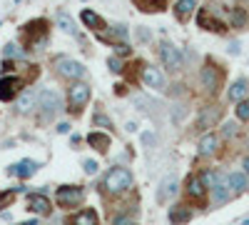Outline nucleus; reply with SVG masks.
Segmentation results:
<instances>
[{"mask_svg":"<svg viewBox=\"0 0 249 225\" xmlns=\"http://www.w3.org/2000/svg\"><path fill=\"white\" fill-rule=\"evenodd\" d=\"M230 25L232 28H244L247 25V10L244 8H232L230 10Z\"/></svg>","mask_w":249,"mask_h":225,"instance_id":"30","label":"nucleus"},{"mask_svg":"<svg viewBox=\"0 0 249 225\" xmlns=\"http://www.w3.org/2000/svg\"><path fill=\"white\" fill-rule=\"evenodd\" d=\"M219 118H222V108H217V105H207V108H202L199 115H197V130L207 133L210 128L217 125Z\"/></svg>","mask_w":249,"mask_h":225,"instance_id":"10","label":"nucleus"},{"mask_svg":"<svg viewBox=\"0 0 249 225\" xmlns=\"http://www.w3.org/2000/svg\"><path fill=\"white\" fill-rule=\"evenodd\" d=\"M23 33L28 35L30 45H37V50L48 43V20L37 18V20H30V23L23 25Z\"/></svg>","mask_w":249,"mask_h":225,"instance_id":"6","label":"nucleus"},{"mask_svg":"<svg viewBox=\"0 0 249 225\" xmlns=\"http://www.w3.org/2000/svg\"><path fill=\"white\" fill-rule=\"evenodd\" d=\"M127 38H130L127 25H112L107 30V35H102V40H107V43H124Z\"/></svg>","mask_w":249,"mask_h":225,"instance_id":"26","label":"nucleus"},{"mask_svg":"<svg viewBox=\"0 0 249 225\" xmlns=\"http://www.w3.org/2000/svg\"><path fill=\"white\" fill-rule=\"evenodd\" d=\"M195 8H197V0H177V5H175V15H177V20H190V15L195 13Z\"/></svg>","mask_w":249,"mask_h":225,"instance_id":"24","label":"nucleus"},{"mask_svg":"<svg viewBox=\"0 0 249 225\" xmlns=\"http://www.w3.org/2000/svg\"><path fill=\"white\" fill-rule=\"evenodd\" d=\"M20 225H37V220H30V223H20Z\"/></svg>","mask_w":249,"mask_h":225,"instance_id":"46","label":"nucleus"},{"mask_svg":"<svg viewBox=\"0 0 249 225\" xmlns=\"http://www.w3.org/2000/svg\"><path fill=\"white\" fill-rule=\"evenodd\" d=\"M124 128H127L130 133H135V130H137V123H127V125H124Z\"/></svg>","mask_w":249,"mask_h":225,"instance_id":"45","label":"nucleus"},{"mask_svg":"<svg viewBox=\"0 0 249 225\" xmlns=\"http://www.w3.org/2000/svg\"><path fill=\"white\" fill-rule=\"evenodd\" d=\"M137 38L142 40V43H147V40H152V33H147L144 28H137Z\"/></svg>","mask_w":249,"mask_h":225,"instance_id":"40","label":"nucleus"},{"mask_svg":"<svg viewBox=\"0 0 249 225\" xmlns=\"http://www.w3.org/2000/svg\"><path fill=\"white\" fill-rule=\"evenodd\" d=\"M247 95H249V80H244V78L234 80V83L230 85V90H227V98H230L232 103H239V100H244Z\"/></svg>","mask_w":249,"mask_h":225,"instance_id":"18","label":"nucleus"},{"mask_svg":"<svg viewBox=\"0 0 249 225\" xmlns=\"http://www.w3.org/2000/svg\"><path fill=\"white\" fill-rule=\"evenodd\" d=\"M23 85H25L23 78H18V75H10V78H8V75H3V78H0V100H3V103H10V100H15Z\"/></svg>","mask_w":249,"mask_h":225,"instance_id":"9","label":"nucleus"},{"mask_svg":"<svg viewBox=\"0 0 249 225\" xmlns=\"http://www.w3.org/2000/svg\"><path fill=\"white\" fill-rule=\"evenodd\" d=\"M219 150V135L217 133H204L202 135V140H199V155L202 158H207V155H214Z\"/></svg>","mask_w":249,"mask_h":225,"instance_id":"17","label":"nucleus"},{"mask_svg":"<svg viewBox=\"0 0 249 225\" xmlns=\"http://www.w3.org/2000/svg\"><path fill=\"white\" fill-rule=\"evenodd\" d=\"M227 185H230L234 193H244L249 188V175L244 170H234V173L227 175Z\"/></svg>","mask_w":249,"mask_h":225,"instance_id":"19","label":"nucleus"},{"mask_svg":"<svg viewBox=\"0 0 249 225\" xmlns=\"http://www.w3.org/2000/svg\"><path fill=\"white\" fill-rule=\"evenodd\" d=\"M142 143H144V145H155L157 135H155V133H142Z\"/></svg>","mask_w":249,"mask_h":225,"instance_id":"39","label":"nucleus"},{"mask_svg":"<svg viewBox=\"0 0 249 225\" xmlns=\"http://www.w3.org/2000/svg\"><path fill=\"white\" fill-rule=\"evenodd\" d=\"M187 198L190 200H204V195H207V185H204V180H202V175H190L187 178Z\"/></svg>","mask_w":249,"mask_h":225,"instance_id":"14","label":"nucleus"},{"mask_svg":"<svg viewBox=\"0 0 249 225\" xmlns=\"http://www.w3.org/2000/svg\"><path fill=\"white\" fill-rule=\"evenodd\" d=\"M112 50H115L117 58H127V55H132V48H130L127 43H112Z\"/></svg>","mask_w":249,"mask_h":225,"instance_id":"34","label":"nucleus"},{"mask_svg":"<svg viewBox=\"0 0 249 225\" xmlns=\"http://www.w3.org/2000/svg\"><path fill=\"white\" fill-rule=\"evenodd\" d=\"M88 145L95 148L97 153H107L110 145H112V138L102 130H92V133H88Z\"/></svg>","mask_w":249,"mask_h":225,"instance_id":"15","label":"nucleus"},{"mask_svg":"<svg viewBox=\"0 0 249 225\" xmlns=\"http://www.w3.org/2000/svg\"><path fill=\"white\" fill-rule=\"evenodd\" d=\"M57 133H60V135H68V133H70V123H60Z\"/></svg>","mask_w":249,"mask_h":225,"instance_id":"42","label":"nucleus"},{"mask_svg":"<svg viewBox=\"0 0 249 225\" xmlns=\"http://www.w3.org/2000/svg\"><path fill=\"white\" fill-rule=\"evenodd\" d=\"M142 13H162L167 8V0H132Z\"/></svg>","mask_w":249,"mask_h":225,"instance_id":"27","label":"nucleus"},{"mask_svg":"<svg viewBox=\"0 0 249 225\" xmlns=\"http://www.w3.org/2000/svg\"><path fill=\"white\" fill-rule=\"evenodd\" d=\"M192 220V210L187 208V205H172L170 208V223L172 225H184V223H190Z\"/></svg>","mask_w":249,"mask_h":225,"instance_id":"22","label":"nucleus"},{"mask_svg":"<svg viewBox=\"0 0 249 225\" xmlns=\"http://www.w3.org/2000/svg\"><path fill=\"white\" fill-rule=\"evenodd\" d=\"M55 23H57V28H60V30H65V33H70V35H77V30H75V20H72L65 10H57Z\"/></svg>","mask_w":249,"mask_h":225,"instance_id":"28","label":"nucleus"},{"mask_svg":"<svg viewBox=\"0 0 249 225\" xmlns=\"http://www.w3.org/2000/svg\"><path fill=\"white\" fill-rule=\"evenodd\" d=\"M242 168H244V173H247V175H249V155H247V158H244V160H242Z\"/></svg>","mask_w":249,"mask_h":225,"instance_id":"44","label":"nucleus"},{"mask_svg":"<svg viewBox=\"0 0 249 225\" xmlns=\"http://www.w3.org/2000/svg\"><path fill=\"white\" fill-rule=\"evenodd\" d=\"M82 170H85L88 175H95V173L100 170V165H97V160H90V158H85V160H82Z\"/></svg>","mask_w":249,"mask_h":225,"instance_id":"36","label":"nucleus"},{"mask_svg":"<svg viewBox=\"0 0 249 225\" xmlns=\"http://www.w3.org/2000/svg\"><path fill=\"white\" fill-rule=\"evenodd\" d=\"M199 85L204 93L214 95L219 88H222V70L214 65V63H207L202 70H199Z\"/></svg>","mask_w":249,"mask_h":225,"instance_id":"5","label":"nucleus"},{"mask_svg":"<svg viewBox=\"0 0 249 225\" xmlns=\"http://www.w3.org/2000/svg\"><path fill=\"white\" fill-rule=\"evenodd\" d=\"M210 193H212V198H214V203L217 205H222V203H227L230 200V195H232V188L227 185V178L224 180H219L214 188H210Z\"/></svg>","mask_w":249,"mask_h":225,"instance_id":"25","label":"nucleus"},{"mask_svg":"<svg viewBox=\"0 0 249 225\" xmlns=\"http://www.w3.org/2000/svg\"><path fill=\"white\" fill-rule=\"evenodd\" d=\"M197 23H199V28L212 30V33H224V30H227V25L222 23V20H217V18L210 13V5H207V8H199V13H197Z\"/></svg>","mask_w":249,"mask_h":225,"instance_id":"12","label":"nucleus"},{"mask_svg":"<svg viewBox=\"0 0 249 225\" xmlns=\"http://www.w3.org/2000/svg\"><path fill=\"white\" fill-rule=\"evenodd\" d=\"M175 193H177V180H175V178H164L162 185H160V193H157V200L164 203V200H167V195L172 198Z\"/></svg>","mask_w":249,"mask_h":225,"instance_id":"29","label":"nucleus"},{"mask_svg":"<svg viewBox=\"0 0 249 225\" xmlns=\"http://www.w3.org/2000/svg\"><path fill=\"white\" fill-rule=\"evenodd\" d=\"M107 68H110V73H115V75H120V73H122V60H120L117 55H112V58H107Z\"/></svg>","mask_w":249,"mask_h":225,"instance_id":"35","label":"nucleus"},{"mask_svg":"<svg viewBox=\"0 0 249 225\" xmlns=\"http://www.w3.org/2000/svg\"><path fill=\"white\" fill-rule=\"evenodd\" d=\"M68 225H97V213L92 208H85L68 218Z\"/></svg>","mask_w":249,"mask_h":225,"instance_id":"21","label":"nucleus"},{"mask_svg":"<svg viewBox=\"0 0 249 225\" xmlns=\"http://www.w3.org/2000/svg\"><path fill=\"white\" fill-rule=\"evenodd\" d=\"M132 183H135V178H132V173L127 168H112L105 175V180H102V185H105V190L110 195H120L124 190H130Z\"/></svg>","mask_w":249,"mask_h":225,"instance_id":"1","label":"nucleus"},{"mask_svg":"<svg viewBox=\"0 0 249 225\" xmlns=\"http://www.w3.org/2000/svg\"><path fill=\"white\" fill-rule=\"evenodd\" d=\"M140 78H142V83L147 85V88H152V90H164V75L160 73V68H155V65H142Z\"/></svg>","mask_w":249,"mask_h":225,"instance_id":"11","label":"nucleus"},{"mask_svg":"<svg viewBox=\"0 0 249 225\" xmlns=\"http://www.w3.org/2000/svg\"><path fill=\"white\" fill-rule=\"evenodd\" d=\"M242 225H249V220H244V223H242Z\"/></svg>","mask_w":249,"mask_h":225,"instance_id":"47","label":"nucleus"},{"mask_svg":"<svg viewBox=\"0 0 249 225\" xmlns=\"http://www.w3.org/2000/svg\"><path fill=\"white\" fill-rule=\"evenodd\" d=\"M234 113H237V120H242V123H247V120H249V100H247V98L237 103Z\"/></svg>","mask_w":249,"mask_h":225,"instance_id":"32","label":"nucleus"},{"mask_svg":"<svg viewBox=\"0 0 249 225\" xmlns=\"http://www.w3.org/2000/svg\"><path fill=\"white\" fill-rule=\"evenodd\" d=\"M37 108H43V115L45 118H55V113L62 110V98L57 90H40L37 95Z\"/></svg>","mask_w":249,"mask_h":225,"instance_id":"8","label":"nucleus"},{"mask_svg":"<svg viewBox=\"0 0 249 225\" xmlns=\"http://www.w3.org/2000/svg\"><path fill=\"white\" fill-rule=\"evenodd\" d=\"M112 225H137L132 218H127V215H117L115 220H112Z\"/></svg>","mask_w":249,"mask_h":225,"instance_id":"38","label":"nucleus"},{"mask_svg":"<svg viewBox=\"0 0 249 225\" xmlns=\"http://www.w3.org/2000/svg\"><path fill=\"white\" fill-rule=\"evenodd\" d=\"M82 200H85V188L80 185H62L55 193V203L60 208H77Z\"/></svg>","mask_w":249,"mask_h":225,"instance_id":"4","label":"nucleus"},{"mask_svg":"<svg viewBox=\"0 0 249 225\" xmlns=\"http://www.w3.org/2000/svg\"><path fill=\"white\" fill-rule=\"evenodd\" d=\"M234 135H237V123H224V125H222V138L230 140Z\"/></svg>","mask_w":249,"mask_h":225,"instance_id":"37","label":"nucleus"},{"mask_svg":"<svg viewBox=\"0 0 249 225\" xmlns=\"http://www.w3.org/2000/svg\"><path fill=\"white\" fill-rule=\"evenodd\" d=\"M15 190H18V188H15ZM15 190H8V193H3V195H0V208H3L8 200H13V198H15Z\"/></svg>","mask_w":249,"mask_h":225,"instance_id":"41","label":"nucleus"},{"mask_svg":"<svg viewBox=\"0 0 249 225\" xmlns=\"http://www.w3.org/2000/svg\"><path fill=\"white\" fill-rule=\"evenodd\" d=\"M53 65H55L57 75L65 78V80H70V83H75V80H82V78H85V73H88L85 65L77 63V60H72V58H68V55H57Z\"/></svg>","mask_w":249,"mask_h":225,"instance_id":"3","label":"nucleus"},{"mask_svg":"<svg viewBox=\"0 0 249 225\" xmlns=\"http://www.w3.org/2000/svg\"><path fill=\"white\" fill-rule=\"evenodd\" d=\"M92 123H95L97 128H112V120H110L105 113H95V115H92Z\"/></svg>","mask_w":249,"mask_h":225,"instance_id":"33","label":"nucleus"},{"mask_svg":"<svg viewBox=\"0 0 249 225\" xmlns=\"http://www.w3.org/2000/svg\"><path fill=\"white\" fill-rule=\"evenodd\" d=\"M160 58H162V65L170 73H179L184 68V58H182L179 48H175L172 43H167V40H164L162 48H160Z\"/></svg>","mask_w":249,"mask_h":225,"instance_id":"7","label":"nucleus"},{"mask_svg":"<svg viewBox=\"0 0 249 225\" xmlns=\"http://www.w3.org/2000/svg\"><path fill=\"white\" fill-rule=\"evenodd\" d=\"M18 58H25V53L20 50L15 43H5V48H3V60H18Z\"/></svg>","mask_w":249,"mask_h":225,"instance_id":"31","label":"nucleus"},{"mask_svg":"<svg viewBox=\"0 0 249 225\" xmlns=\"http://www.w3.org/2000/svg\"><path fill=\"white\" fill-rule=\"evenodd\" d=\"M90 98H92V88L88 83H82V80L70 83V88H68V105H70L72 113H82V108L90 103Z\"/></svg>","mask_w":249,"mask_h":225,"instance_id":"2","label":"nucleus"},{"mask_svg":"<svg viewBox=\"0 0 249 225\" xmlns=\"http://www.w3.org/2000/svg\"><path fill=\"white\" fill-rule=\"evenodd\" d=\"M80 20H82V23H85L90 30H97V33L107 28V25H105V20H102V18L95 13V10H90V8H85V10L80 13Z\"/></svg>","mask_w":249,"mask_h":225,"instance_id":"20","label":"nucleus"},{"mask_svg":"<svg viewBox=\"0 0 249 225\" xmlns=\"http://www.w3.org/2000/svg\"><path fill=\"white\" fill-rule=\"evenodd\" d=\"M37 170H40V163L28 158V160H20V163H15V165H10V168H8V175H18L20 180H28V178H33Z\"/></svg>","mask_w":249,"mask_h":225,"instance_id":"13","label":"nucleus"},{"mask_svg":"<svg viewBox=\"0 0 249 225\" xmlns=\"http://www.w3.org/2000/svg\"><path fill=\"white\" fill-rule=\"evenodd\" d=\"M37 95H40V93H35V90H25L23 95H20V100H18V110H20V113L35 110V108H37Z\"/></svg>","mask_w":249,"mask_h":225,"instance_id":"23","label":"nucleus"},{"mask_svg":"<svg viewBox=\"0 0 249 225\" xmlns=\"http://www.w3.org/2000/svg\"><path fill=\"white\" fill-rule=\"evenodd\" d=\"M28 210H33L35 215H48L50 213V200L45 198V193L28 195Z\"/></svg>","mask_w":249,"mask_h":225,"instance_id":"16","label":"nucleus"},{"mask_svg":"<svg viewBox=\"0 0 249 225\" xmlns=\"http://www.w3.org/2000/svg\"><path fill=\"white\" fill-rule=\"evenodd\" d=\"M230 53H232V55H239V43H232V45H230Z\"/></svg>","mask_w":249,"mask_h":225,"instance_id":"43","label":"nucleus"}]
</instances>
